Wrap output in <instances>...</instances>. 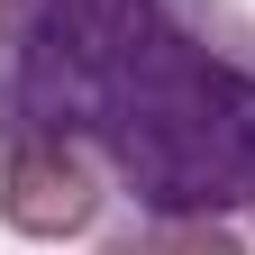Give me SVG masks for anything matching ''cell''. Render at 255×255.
<instances>
[{
  "label": "cell",
  "instance_id": "cell-1",
  "mask_svg": "<svg viewBox=\"0 0 255 255\" xmlns=\"http://www.w3.org/2000/svg\"><path fill=\"white\" fill-rule=\"evenodd\" d=\"M101 201H110V173L91 155V137H73V128H9V146H0V219H9V237H37V246L91 237Z\"/></svg>",
  "mask_w": 255,
  "mask_h": 255
},
{
  "label": "cell",
  "instance_id": "cell-2",
  "mask_svg": "<svg viewBox=\"0 0 255 255\" xmlns=\"http://www.w3.org/2000/svg\"><path fill=\"white\" fill-rule=\"evenodd\" d=\"M9 18H18V0H0V73H9Z\"/></svg>",
  "mask_w": 255,
  "mask_h": 255
},
{
  "label": "cell",
  "instance_id": "cell-3",
  "mask_svg": "<svg viewBox=\"0 0 255 255\" xmlns=\"http://www.w3.org/2000/svg\"><path fill=\"white\" fill-rule=\"evenodd\" d=\"M0 146H9V110H0Z\"/></svg>",
  "mask_w": 255,
  "mask_h": 255
}]
</instances>
